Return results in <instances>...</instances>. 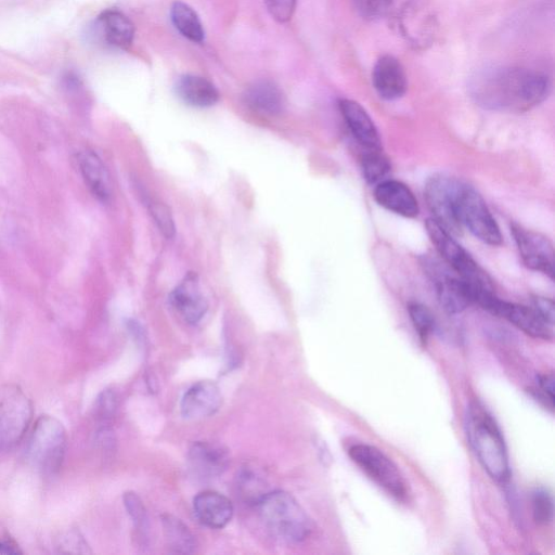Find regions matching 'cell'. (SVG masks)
Returning <instances> with one entry per match:
<instances>
[{"mask_svg":"<svg viewBox=\"0 0 555 555\" xmlns=\"http://www.w3.org/2000/svg\"><path fill=\"white\" fill-rule=\"evenodd\" d=\"M384 16L416 48H425L435 37L436 18L424 0H388Z\"/></svg>","mask_w":555,"mask_h":555,"instance_id":"7","label":"cell"},{"mask_svg":"<svg viewBox=\"0 0 555 555\" xmlns=\"http://www.w3.org/2000/svg\"><path fill=\"white\" fill-rule=\"evenodd\" d=\"M125 507L138 530L144 532L147 528V515L143 502L134 492L124 494Z\"/></svg>","mask_w":555,"mask_h":555,"instance_id":"32","label":"cell"},{"mask_svg":"<svg viewBox=\"0 0 555 555\" xmlns=\"http://www.w3.org/2000/svg\"><path fill=\"white\" fill-rule=\"evenodd\" d=\"M538 386L531 392L540 403L553 411L554 409V375L547 373L538 377Z\"/></svg>","mask_w":555,"mask_h":555,"instance_id":"33","label":"cell"},{"mask_svg":"<svg viewBox=\"0 0 555 555\" xmlns=\"http://www.w3.org/2000/svg\"><path fill=\"white\" fill-rule=\"evenodd\" d=\"M164 534L168 547L176 553H193L196 541L189 528L178 518L165 515L162 517Z\"/></svg>","mask_w":555,"mask_h":555,"instance_id":"26","label":"cell"},{"mask_svg":"<svg viewBox=\"0 0 555 555\" xmlns=\"http://www.w3.org/2000/svg\"><path fill=\"white\" fill-rule=\"evenodd\" d=\"M244 101L253 111L269 116L281 114L285 107L282 90L270 80H259L249 86Z\"/></svg>","mask_w":555,"mask_h":555,"instance_id":"23","label":"cell"},{"mask_svg":"<svg viewBox=\"0 0 555 555\" xmlns=\"http://www.w3.org/2000/svg\"><path fill=\"white\" fill-rule=\"evenodd\" d=\"M374 198L379 206L402 217L414 218L420 211L417 199L410 188L397 180L378 182Z\"/></svg>","mask_w":555,"mask_h":555,"instance_id":"20","label":"cell"},{"mask_svg":"<svg viewBox=\"0 0 555 555\" xmlns=\"http://www.w3.org/2000/svg\"><path fill=\"white\" fill-rule=\"evenodd\" d=\"M361 170L367 183H378L390 171V163L382 150H365L361 158Z\"/></svg>","mask_w":555,"mask_h":555,"instance_id":"27","label":"cell"},{"mask_svg":"<svg viewBox=\"0 0 555 555\" xmlns=\"http://www.w3.org/2000/svg\"><path fill=\"white\" fill-rule=\"evenodd\" d=\"M188 459L191 469L202 478L221 475L230 462L229 453L222 446L208 441L194 442L189 450Z\"/></svg>","mask_w":555,"mask_h":555,"instance_id":"19","label":"cell"},{"mask_svg":"<svg viewBox=\"0 0 555 555\" xmlns=\"http://www.w3.org/2000/svg\"><path fill=\"white\" fill-rule=\"evenodd\" d=\"M532 307L544 318L548 323L554 325V301L550 298L542 296H534L532 298Z\"/></svg>","mask_w":555,"mask_h":555,"instance_id":"37","label":"cell"},{"mask_svg":"<svg viewBox=\"0 0 555 555\" xmlns=\"http://www.w3.org/2000/svg\"><path fill=\"white\" fill-rule=\"evenodd\" d=\"M464 182L446 175H435L425 185V199L433 219L451 235H460L459 197Z\"/></svg>","mask_w":555,"mask_h":555,"instance_id":"9","label":"cell"},{"mask_svg":"<svg viewBox=\"0 0 555 555\" xmlns=\"http://www.w3.org/2000/svg\"><path fill=\"white\" fill-rule=\"evenodd\" d=\"M408 312L421 341L426 344L435 328L434 314L426 306L415 301L408 305Z\"/></svg>","mask_w":555,"mask_h":555,"instance_id":"29","label":"cell"},{"mask_svg":"<svg viewBox=\"0 0 555 555\" xmlns=\"http://www.w3.org/2000/svg\"><path fill=\"white\" fill-rule=\"evenodd\" d=\"M79 172L90 193L100 203L111 198V184L107 170L99 155L90 150L81 151L77 156Z\"/></svg>","mask_w":555,"mask_h":555,"instance_id":"22","label":"cell"},{"mask_svg":"<svg viewBox=\"0 0 555 555\" xmlns=\"http://www.w3.org/2000/svg\"><path fill=\"white\" fill-rule=\"evenodd\" d=\"M175 89L185 104L194 107H209L219 100L216 87L206 78L195 75L180 76Z\"/></svg>","mask_w":555,"mask_h":555,"instance_id":"24","label":"cell"},{"mask_svg":"<svg viewBox=\"0 0 555 555\" xmlns=\"http://www.w3.org/2000/svg\"><path fill=\"white\" fill-rule=\"evenodd\" d=\"M551 90L547 76L519 66L485 67L469 79L468 91L483 108L526 112L543 102Z\"/></svg>","mask_w":555,"mask_h":555,"instance_id":"1","label":"cell"},{"mask_svg":"<svg viewBox=\"0 0 555 555\" xmlns=\"http://www.w3.org/2000/svg\"><path fill=\"white\" fill-rule=\"evenodd\" d=\"M426 232L444 262L468 285L473 302L479 306L495 294L490 276L469 254L433 218L425 222Z\"/></svg>","mask_w":555,"mask_h":555,"instance_id":"3","label":"cell"},{"mask_svg":"<svg viewBox=\"0 0 555 555\" xmlns=\"http://www.w3.org/2000/svg\"><path fill=\"white\" fill-rule=\"evenodd\" d=\"M61 546L68 547L67 552H72L74 547V552L76 553H88V544L85 542L83 538L79 535L77 531H72L67 533L64 538L61 539Z\"/></svg>","mask_w":555,"mask_h":555,"instance_id":"38","label":"cell"},{"mask_svg":"<svg viewBox=\"0 0 555 555\" xmlns=\"http://www.w3.org/2000/svg\"><path fill=\"white\" fill-rule=\"evenodd\" d=\"M193 511L202 525L212 529H220L231 520L233 505L223 494L207 490L194 498Z\"/></svg>","mask_w":555,"mask_h":555,"instance_id":"21","label":"cell"},{"mask_svg":"<svg viewBox=\"0 0 555 555\" xmlns=\"http://www.w3.org/2000/svg\"><path fill=\"white\" fill-rule=\"evenodd\" d=\"M93 35L112 48L126 50L132 43L134 27L125 14L108 9L96 17Z\"/></svg>","mask_w":555,"mask_h":555,"instance_id":"17","label":"cell"},{"mask_svg":"<svg viewBox=\"0 0 555 555\" xmlns=\"http://www.w3.org/2000/svg\"><path fill=\"white\" fill-rule=\"evenodd\" d=\"M533 519L539 525H547L553 519L554 504L551 492L545 488H537L531 495Z\"/></svg>","mask_w":555,"mask_h":555,"instance_id":"30","label":"cell"},{"mask_svg":"<svg viewBox=\"0 0 555 555\" xmlns=\"http://www.w3.org/2000/svg\"><path fill=\"white\" fill-rule=\"evenodd\" d=\"M511 233L526 267L554 280V251L551 241L517 223L511 224Z\"/></svg>","mask_w":555,"mask_h":555,"instance_id":"12","label":"cell"},{"mask_svg":"<svg viewBox=\"0 0 555 555\" xmlns=\"http://www.w3.org/2000/svg\"><path fill=\"white\" fill-rule=\"evenodd\" d=\"M222 403L219 387L211 380L192 385L181 400V414L186 420H201L214 415Z\"/></svg>","mask_w":555,"mask_h":555,"instance_id":"15","label":"cell"},{"mask_svg":"<svg viewBox=\"0 0 555 555\" xmlns=\"http://www.w3.org/2000/svg\"><path fill=\"white\" fill-rule=\"evenodd\" d=\"M372 82L377 94L387 101L401 98L408 87L403 66L390 54H384L376 61Z\"/></svg>","mask_w":555,"mask_h":555,"instance_id":"16","label":"cell"},{"mask_svg":"<svg viewBox=\"0 0 555 555\" xmlns=\"http://www.w3.org/2000/svg\"><path fill=\"white\" fill-rule=\"evenodd\" d=\"M457 215L461 225L468 229L481 242L491 246L502 244L500 228L483 198L466 183L460 193Z\"/></svg>","mask_w":555,"mask_h":555,"instance_id":"10","label":"cell"},{"mask_svg":"<svg viewBox=\"0 0 555 555\" xmlns=\"http://www.w3.org/2000/svg\"><path fill=\"white\" fill-rule=\"evenodd\" d=\"M237 489L247 502H257L269 491L266 489V481L257 472L250 468H243L237 475Z\"/></svg>","mask_w":555,"mask_h":555,"instance_id":"28","label":"cell"},{"mask_svg":"<svg viewBox=\"0 0 555 555\" xmlns=\"http://www.w3.org/2000/svg\"><path fill=\"white\" fill-rule=\"evenodd\" d=\"M67 436L63 424L51 415H41L35 423L28 456L44 475H54L62 466Z\"/></svg>","mask_w":555,"mask_h":555,"instance_id":"5","label":"cell"},{"mask_svg":"<svg viewBox=\"0 0 555 555\" xmlns=\"http://www.w3.org/2000/svg\"><path fill=\"white\" fill-rule=\"evenodd\" d=\"M465 429L468 443L488 475L495 481H507L511 469L503 435L492 415L479 402L467 408Z\"/></svg>","mask_w":555,"mask_h":555,"instance_id":"2","label":"cell"},{"mask_svg":"<svg viewBox=\"0 0 555 555\" xmlns=\"http://www.w3.org/2000/svg\"><path fill=\"white\" fill-rule=\"evenodd\" d=\"M264 526L286 542H300L312 531V521L289 493L267 492L256 504Z\"/></svg>","mask_w":555,"mask_h":555,"instance_id":"4","label":"cell"},{"mask_svg":"<svg viewBox=\"0 0 555 555\" xmlns=\"http://www.w3.org/2000/svg\"><path fill=\"white\" fill-rule=\"evenodd\" d=\"M338 106L347 127L363 149L382 150L378 131L367 112L350 99H341Z\"/></svg>","mask_w":555,"mask_h":555,"instance_id":"18","label":"cell"},{"mask_svg":"<svg viewBox=\"0 0 555 555\" xmlns=\"http://www.w3.org/2000/svg\"><path fill=\"white\" fill-rule=\"evenodd\" d=\"M178 314L188 323L196 324L205 315L208 304L199 288L198 276L189 272L169 296Z\"/></svg>","mask_w":555,"mask_h":555,"instance_id":"14","label":"cell"},{"mask_svg":"<svg viewBox=\"0 0 555 555\" xmlns=\"http://www.w3.org/2000/svg\"><path fill=\"white\" fill-rule=\"evenodd\" d=\"M116 395L112 390L103 391L96 402V411L101 418L109 417L116 409Z\"/></svg>","mask_w":555,"mask_h":555,"instance_id":"36","label":"cell"},{"mask_svg":"<svg viewBox=\"0 0 555 555\" xmlns=\"http://www.w3.org/2000/svg\"><path fill=\"white\" fill-rule=\"evenodd\" d=\"M351 461L379 488L398 501L409 495L408 483L398 466L378 448L356 443L348 449Z\"/></svg>","mask_w":555,"mask_h":555,"instance_id":"6","label":"cell"},{"mask_svg":"<svg viewBox=\"0 0 555 555\" xmlns=\"http://www.w3.org/2000/svg\"><path fill=\"white\" fill-rule=\"evenodd\" d=\"M33 418V404L22 388L15 384L0 386V449L16 446Z\"/></svg>","mask_w":555,"mask_h":555,"instance_id":"8","label":"cell"},{"mask_svg":"<svg viewBox=\"0 0 555 555\" xmlns=\"http://www.w3.org/2000/svg\"><path fill=\"white\" fill-rule=\"evenodd\" d=\"M268 11L274 20L287 22L296 7V0H264Z\"/></svg>","mask_w":555,"mask_h":555,"instance_id":"34","label":"cell"},{"mask_svg":"<svg viewBox=\"0 0 555 555\" xmlns=\"http://www.w3.org/2000/svg\"><path fill=\"white\" fill-rule=\"evenodd\" d=\"M357 11L366 18L384 16L388 0H351Z\"/></svg>","mask_w":555,"mask_h":555,"instance_id":"35","label":"cell"},{"mask_svg":"<svg viewBox=\"0 0 555 555\" xmlns=\"http://www.w3.org/2000/svg\"><path fill=\"white\" fill-rule=\"evenodd\" d=\"M147 206L159 231L166 237L171 238L175 235L176 228L170 209L164 203L156 199H150Z\"/></svg>","mask_w":555,"mask_h":555,"instance_id":"31","label":"cell"},{"mask_svg":"<svg viewBox=\"0 0 555 555\" xmlns=\"http://www.w3.org/2000/svg\"><path fill=\"white\" fill-rule=\"evenodd\" d=\"M423 266L436 287L440 306L448 313L462 312L473 304L468 285L447 264L426 258Z\"/></svg>","mask_w":555,"mask_h":555,"instance_id":"11","label":"cell"},{"mask_svg":"<svg viewBox=\"0 0 555 555\" xmlns=\"http://www.w3.org/2000/svg\"><path fill=\"white\" fill-rule=\"evenodd\" d=\"M172 24L177 30L193 42H202L205 33L196 12L186 3L176 1L170 10Z\"/></svg>","mask_w":555,"mask_h":555,"instance_id":"25","label":"cell"},{"mask_svg":"<svg viewBox=\"0 0 555 555\" xmlns=\"http://www.w3.org/2000/svg\"><path fill=\"white\" fill-rule=\"evenodd\" d=\"M18 553H22L18 547L11 543V542H7V541H1L0 542V554H18Z\"/></svg>","mask_w":555,"mask_h":555,"instance_id":"39","label":"cell"},{"mask_svg":"<svg viewBox=\"0 0 555 555\" xmlns=\"http://www.w3.org/2000/svg\"><path fill=\"white\" fill-rule=\"evenodd\" d=\"M489 312L506 319L532 337L553 338L554 325L542 318L533 307L505 301L498 297Z\"/></svg>","mask_w":555,"mask_h":555,"instance_id":"13","label":"cell"}]
</instances>
